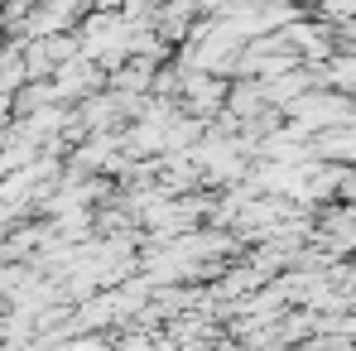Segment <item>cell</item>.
Segmentation results:
<instances>
[{"label":"cell","instance_id":"7a4b0ae2","mask_svg":"<svg viewBox=\"0 0 356 351\" xmlns=\"http://www.w3.org/2000/svg\"><path fill=\"white\" fill-rule=\"evenodd\" d=\"M178 97H183L193 111H217V106L227 101V87H222V77H212V72H183Z\"/></svg>","mask_w":356,"mask_h":351},{"label":"cell","instance_id":"3957f363","mask_svg":"<svg viewBox=\"0 0 356 351\" xmlns=\"http://www.w3.org/2000/svg\"><path fill=\"white\" fill-rule=\"evenodd\" d=\"M318 149H323L327 159H356V125L352 130H337V135H323Z\"/></svg>","mask_w":356,"mask_h":351},{"label":"cell","instance_id":"6da1fadb","mask_svg":"<svg viewBox=\"0 0 356 351\" xmlns=\"http://www.w3.org/2000/svg\"><path fill=\"white\" fill-rule=\"evenodd\" d=\"M289 116H294V135H308V130H323V125H347L356 116V101L352 97H327V92H308V97H298L294 106H289Z\"/></svg>","mask_w":356,"mask_h":351}]
</instances>
